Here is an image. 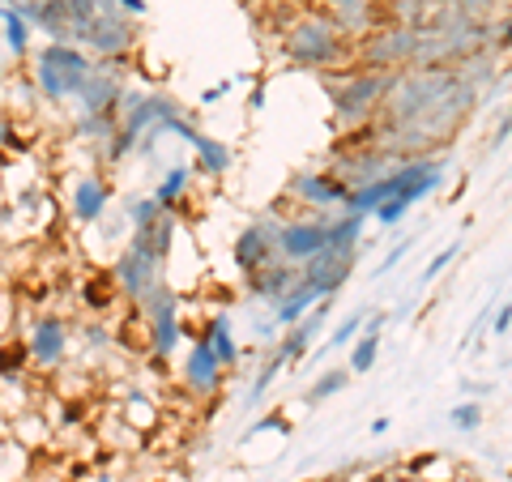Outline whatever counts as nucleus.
Returning a JSON list of instances; mask_svg holds the SVG:
<instances>
[{
  "label": "nucleus",
  "mask_w": 512,
  "mask_h": 482,
  "mask_svg": "<svg viewBox=\"0 0 512 482\" xmlns=\"http://www.w3.org/2000/svg\"><path fill=\"white\" fill-rule=\"evenodd\" d=\"M355 60L372 73H402L414 64V26H380V30H367L363 43L355 47Z\"/></svg>",
  "instance_id": "4"
},
{
  "label": "nucleus",
  "mask_w": 512,
  "mask_h": 482,
  "mask_svg": "<svg viewBox=\"0 0 512 482\" xmlns=\"http://www.w3.org/2000/svg\"><path fill=\"white\" fill-rule=\"evenodd\" d=\"M274 261H282L278 256V227L274 222H252V227L235 239V265L244 273H256Z\"/></svg>",
  "instance_id": "10"
},
{
  "label": "nucleus",
  "mask_w": 512,
  "mask_h": 482,
  "mask_svg": "<svg viewBox=\"0 0 512 482\" xmlns=\"http://www.w3.org/2000/svg\"><path fill=\"white\" fill-rule=\"evenodd\" d=\"M320 13L342 30V35H367L376 22V0H320Z\"/></svg>",
  "instance_id": "14"
},
{
  "label": "nucleus",
  "mask_w": 512,
  "mask_h": 482,
  "mask_svg": "<svg viewBox=\"0 0 512 482\" xmlns=\"http://www.w3.org/2000/svg\"><path fill=\"white\" fill-rule=\"evenodd\" d=\"M512 325V308H500V316H495V333H508Z\"/></svg>",
  "instance_id": "37"
},
{
  "label": "nucleus",
  "mask_w": 512,
  "mask_h": 482,
  "mask_svg": "<svg viewBox=\"0 0 512 482\" xmlns=\"http://www.w3.org/2000/svg\"><path fill=\"white\" fill-rule=\"evenodd\" d=\"M90 69H94V60L82 52V47L47 43V47H39V56H35V86H39L43 99L69 103V99L82 94Z\"/></svg>",
  "instance_id": "2"
},
{
  "label": "nucleus",
  "mask_w": 512,
  "mask_h": 482,
  "mask_svg": "<svg viewBox=\"0 0 512 482\" xmlns=\"http://www.w3.org/2000/svg\"><path fill=\"white\" fill-rule=\"evenodd\" d=\"M495 47H512V22H504L500 30H495Z\"/></svg>",
  "instance_id": "36"
},
{
  "label": "nucleus",
  "mask_w": 512,
  "mask_h": 482,
  "mask_svg": "<svg viewBox=\"0 0 512 482\" xmlns=\"http://www.w3.org/2000/svg\"><path fill=\"white\" fill-rule=\"evenodd\" d=\"M363 333H367V312H355L338 333H333V346H346L350 337H363Z\"/></svg>",
  "instance_id": "29"
},
{
  "label": "nucleus",
  "mask_w": 512,
  "mask_h": 482,
  "mask_svg": "<svg viewBox=\"0 0 512 482\" xmlns=\"http://www.w3.org/2000/svg\"><path fill=\"white\" fill-rule=\"evenodd\" d=\"M26 359H30V346H22V342L18 346H5V350H0V376L13 380L26 367Z\"/></svg>",
  "instance_id": "28"
},
{
  "label": "nucleus",
  "mask_w": 512,
  "mask_h": 482,
  "mask_svg": "<svg viewBox=\"0 0 512 482\" xmlns=\"http://www.w3.org/2000/svg\"><path fill=\"white\" fill-rule=\"evenodd\" d=\"M163 128L167 133H180L192 150H197V158H201V171H210V175H227V167H231V150L222 146V141H214V137H205V133H197L184 116H171V120H163Z\"/></svg>",
  "instance_id": "13"
},
{
  "label": "nucleus",
  "mask_w": 512,
  "mask_h": 482,
  "mask_svg": "<svg viewBox=\"0 0 512 482\" xmlns=\"http://www.w3.org/2000/svg\"><path fill=\"white\" fill-rule=\"evenodd\" d=\"M205 346H210V355L222 363V372H227V367L239 359V346H235V337H231V325H227V316H214L210 320V333L201 337Z\"/></svg>",
  "instance_id": "18"
},
{
  "label": "nucleus",
  "mask_w": 512,
  "mask_h": 482,
  "mask_svg": "<svg viewBox=\"0 0 512 482\" xmlns=\"http://www.w3.org/2000/svg\"><path fill=\"white\" fill-rule=\"evenodd\" d=\"M107 201H111V184L99 180V175H86V180H77V188H73V218L77 222H99Z\"/></svg>",
  "instance_id": "17"
},
{
  "label": "nucleus",
  "mask_w": 512,
  "mask_h": 482,
  "mask_svg": "<svg viewBox=\"0 0 512 482\" xmlns=\"http://www.w3.org/2000/svg\"><path fill=\"white\" fill-rule=\"evenodd\" d=\"M299 269H303V286H308L316 299H329L333 291H342L346 278L355 273V248H325Z\"/></svg>",
  "instance_id": "6"
},
{
  "label": "nucleus",
  "mask_w": 512,
  "mask_h": 482,
  "mask_svg": "<svg viewBox=\"0 0 512 482\" xmlns=\"http://www.w3.org/2000/svg\"><path fill=\"white\" fill-rule=\"evenodd\" d=\"M184 380H188V389H192V393H214L218 384H222V363L210 355V346H205V342L188 346Z\"/></svg>",
  "instance_id": "16"
},
{
  "label": "nucleus",
  "mask_w": 512,
  "mask_h": 482,
  "mask_svg": "<svg viewBox=\"0 0 512 482\" xmlns=\"http://www.w3.org/2000/svg\"><path fill=\"white\" fill-rule=\"evenodd\" d=\"M363 239V218L346 214L338 222H329V248H355Z\"/></svg>",
  "instance_id": "22"
},
{
  "label": "nucleus",
  "mask_w": 512,
  "mask_h": 482,
  "mask_svg": "<svg viewBox=\"0 0 512 482\" xmlns=\"http://www.w3.org/2000/svg\"><path fill=\"white\" fill-rule=\"evenodd\" d=\"M406 252H410V239H406V244H397V248H393V252H389V256H384V261L376 265V278H384V273H389V269H393L397 261H402Z\"/></svg>",
  "instance_id": "32"
},
{
  "label": "nucleus",
  "mask_w": 512,
  "mask_h": 482,
  "mask_svg": "<svg viewBox=\"0 0 512 482\" xmlns=\"http://www.w3.org/2000/svg\"><path fill=\"white\" fill-rule=\"evenodd\" d=\"M376 5L389 9V22H397V26H419L427 13L423 0H376Z\"/></svg>",
  "instance_id": "23"
},
{
  "label": "nucleus",
  "mask_w": 512,
  "mask_h": 482,
  "mask_svg": "<svg viewBox=\"0 0 512 482\" xmlns=\"http://www.w3.org/2000/svg\"><path fill=\"white\" fill-rule=\"evenodd\" d=\"M291 192H295L303 205L320 210V205H346L350 184L342 180L338 171H312V175H299V180L291 184Z\"/></svg>",
  "instance_id": "12"
},
{
  "label": "nucleus",
  "mask_w": 512,
  "mask_h": 482,
  "mask_svg": "<svg viewBox=\"0 0 512 482\" xmlns=\"http://www.w3.org/2000/svg\"><path fill=\"white\" fill-rule=\"evenodd\" d=\"M0 18H5V9H0Z\"/></svg>",
  "instance_id": "38"
},
{
  "label": "nucleus",
  "mask_w": 512,
  "mask_h": 482,
  "mask_svg": "<svg viewBox=\"0 0 512 482\" xmlns=\"http://www.w3.org/2000/svg\"><path fill=\"white\" fill-rule=\"evenodd\" d=\"M133 39H137L133 18H128V13H120V5H111V0L86 22L82 35H77V43L90 47L94 56H120V52H128V47H133Z\"/></svg>",
  "instance_id": "5"
},
{
  "label": "nucleus",
  "mask_w": 512,
  "mask_h": 482,
  "mask_svg": "<svg viewBox=\"0 0 512 482\" xmlns=\"http://www.w3.org/2000/svg\"><path fill=\"white\" fill-rule=\"evenodd\" d=\"M141 308H146L150 316V346L158 359H167L175 346H180V303H175V295L167 291L163 282L154 286V291L141 299Z\"/></svg>",
  "instance_id": "7"
},
{
  "label": "nucleus",
  "mask_w": 512,
  "mask_h": 482,
  "mask_svg": "<svg viewBox=\"0 0 512 482\" xmlns=\"http://www.w3.org/2000/svg\"><path fill=\"white\" fill-rule=\"evenodd\" d=\"M299 286H303V269L291 261H274V265L248 273V291L256 299H269V303H282L291 291H299Z\"/></svg>",
  "instance_id": "11"
},
{
  "label": "nucleus",
  "mask_w": 512,
  "mask_h": 482,
  "mask_svg": "<svg viewBox=\"0 0 512 482\" xmlns=\"http://www.w3.org/2000/svg\"><path fill=\"white\" fill-rule=\"evenodd\" d=\"M120 13H128V18H141V13H146V0H120Z\"/></svg>",
  "instance_id": "35"
},
{
  "label": "nucleus",
  "mask_w": 512,
  "mask_h": 482,
  "mask_svg": "<svg viewBox=\"0 0 512 482\" xmlns=\"http://www.w3.org/2000/svg\"><path fill=\"white\" fill-rule=\"evenodd\" d=\"M406 210H410V205H406L402 197H389V201H384L380 210H376V218H380V222H402V218H406Z\"/></svg>",
  "instance_id": "31"
},
{
  "label": "nucleus",
  "mask_w": 512,
  "mask_h": 482,
  "mask_svg": "<svg viewBox=\"0 0 512 482\" xmlns=\"http://www.w3.org/2000/svg\"><path fill=\"white\" fill-rule=\"evenodd\" d=\"M329 248V218H299L278 227V256L291 265H308L316 252Z\"/></svg>",
  "instance_id": "8"
},
{
  "label": "nucleus",
  "mask_w": 512,
  "mask_h": 482,
  "mask_svg": "<svg viewBox=\"0 0 512 482\" xmlns=\"http://www.w3.org/2000/svg\"><path fill=\"white\" fill-rule=\"evenodd\" d=\"M453 256H457V244H453V248H444V252L436 256V261H431V265L423 269V278H436V273H440V269H444L448 261H453Z\"/></svg>",
  "instance_id": "33"
},
{
  "label": "nucleus",
  "mask_w": 512,
  "mask_h": 482,
  "mask_svg": "<svg viewBox=\"0 0 512 482\" xmlns=\"http://www.w3.org/2000/svg\"><path fill=\"white\" fill-rule=\"evenodd\" d=\"M376 355H380V337L363 333V337H359V346L350 350V372H355V376L372 372V367H376Z\"/></svg>",
  "instance_id": "24"
},
{
  "label": "nucleus",
  "mask_w": 512,
  "mask_h": 482,
  "mask_svg": "<svg viewBox=\"0 0 512 482\" xmlns=\"http://www.w3.org/2000/svg\"><path fill=\"white\" fill-rule=\"evenodd\" d=\"M312 303H320V299L308 291V286H299V291H291L282 303H274V308H278V312H274V320H278V325H299L303 312H308Z\"/></svg>",
  "instance_id": "20"
},
{
  "label": "nucleus",
  "mask_w": 512,
  "mask_h": 482,
  "mask_svg": "<svg viewBox=\"0 0 512 482\" xmlns=\"http://www.w3.org/2000/svg\"><path fill=\"white\" fill-rule=\"evenodd\" d=\"M167 210L158 205L154 197H146V201H133V210H128V222H133V231H146V227H154L158 218H163Z\"/></svg>",
  "instance_id": "26"
},
{
  "label": "nucleus",
  "mask_w": 512,
  "mask_h": 482,
  "mask_svg": "<svg viewBox=\"0 0 512 482\" xmlns=\"http://www.w3.org/2000/svg\"><path fill=\"white\" fill-rule=\"evenodd\" d=\"M188 180H192V175H188V167H171V171L163 175V180H158V188H154V201L163 205V210H171V205L184 197Z\"/></svg>",
  "instance_id": "21"
},
{
  "label": "nucleus",
  "mask_w": 512,
  "mask_h": 482,
  "mask_svg": "<svg viewBox=\"0 0 512 482\" xmlns=\"http://www.w3.org/2000/svg\"><path fill=\"white\" fill-rule=\"evenodd\" d=\"M5 26H9L5 47H9L13 56H26V52H30V26L18 18V9H5Z\"/></svg>",
  "instance_id": "25"
},
{
  "label": "nucleus",
  "mask_w": 512,
  "mask_h": 482,
  "mask_svg": "<svg viewBox=\"0 0 512 482\" xmlns=\"http://www.w3.org/2000/svg\"><path fill=\"white\" fill-rule=\"evenodd\" d=\"M346 384H350V372H342V367H333V372H325V376H320L316 384H312V401H325V397H333V393H342L346 389Z\"/></svg>",
  "instance_id": "27"
},
{
  "label": "nucleus",
  "mask_w": 512,
  "mask_h": 482,
  "mask_svg": "<svg viewBox=\"0 0 512 482\" xmlns=\"http://www.w3.org/2000/svg\"><path fill=\"white\" fill-rule=\"evenodd\" d=\"M158 269H163V261H154L150 252H141V248L128 244V248L120 252V261H116V286H120L128 299L141 303L158 282H163V278H158Z\"/></svg>",
  "instance_id": "9"
},
{
  "label": "nucleus",
  "mask_w": 512,
  "mask_h": 482,
  "mask_svg": "<svg viewBox=\"0 0 512 482\" xmlns=\"http://www.w3.org/2000/svg\"><path fill=\"white\" fill-rule=\"evenodd\" d=\"M282 52L295 64H308V69H338V64L355 60V43H350L325 13H303V18H295L291 30H286Z\"/></svg>",
  "instance_id": "1"
},
{
  "label": "nucleus",
  "mask_w": 512,
  "mask_h": 482,
  "mask_svg": "<svg viewBox=\"0 0 512 482\" xmlns=\"http://www.w3.org/2000/svg\"><path fill=\"white\" fill-rule=\"evenodd\" d=\"M320 316H325V308H320L312 320H299V325L291 329V337L278 346V359L282 363H295V359H303V350H308V342H312V333H316V325H320Z\"/></svg>",
  "instance_id": "19"
},
{
  "label": "nucleus",
  "mask_w": 512,
  "mask_h": 482,
  "mask_svg": "<svg viewBox=\"0 0 512 482\" xmlns=\"http://www.w3.org/2000/svg\"><path fill=\"white\" fill-rule=\"evenodd\" d=\"M26 346H30V359H35V363L56 367L64 359V350H69V329H64L60 316H43Z\"/></svg>",
  "instance_id": "15"
},
{
  "label": "nucleus",
  "mask_w": 512,
  "mask_h": 482,
  "mask_svg": "<svg viewBox=\"0 0 512 482\" xmlns=\"http://www.w3.org/2000/svg\"><path fill=\"white\" fill-rule=\"evenodd\" d=\"M393 73H372V69H359V73H346L333 82L329 77V94H333V107L346 124H367L372 116H380L384 107V94H389Z\"/></svg>",
  "instance_id": "3"
},
{
  "label": "nucleus",
  "mask_w": 512,
  "mask_h": 482,
  "mask_svg": "<svg viewBox=\"0 0 512 482\" xmlns=\"http://www.w3.org/2000/svg\"><path fill=\"white\" fill-rule=\"evenodd\" d=\"M0 146H9V150L18 146V128H13L9 120H0Z\"/></svg>",
  "instance_id": "34"
},
{
  "label": "nucleus",
  "mask_w": 512,
  "mask_h": 482,
  "mask_svg": "<svg viewBox=\"0 0 512 482\" xmlns=\"http://www.w3.org/2000/svg\"><path fill=\"white\" fill-rule=\"evenodd\" d=\"M478 423H483V410H478L474 401H461V406L453 410V427H461V431H474Z\"/></svg>",
  "instance_id": "30"
}]
</instances>
